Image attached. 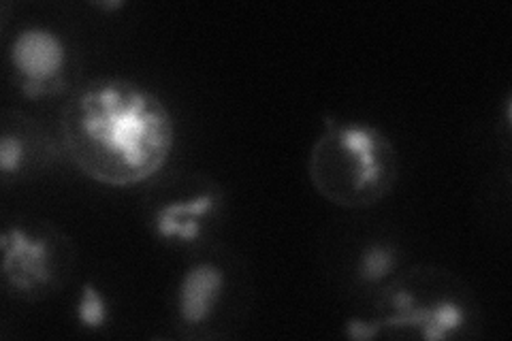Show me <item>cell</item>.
<instances>
[{
  "label": "cell",
  "instance_id": "1",
  "mask_svg": "<svg viewBox=\"0 0 512 341\" xmlns=\"http://www.w3.org/2000/svg\"><path fill=\"white\" fill-rule=\"evenodd\" d=\"M60 148L94 184L133 188L167 167L178 126L160 94L135 79L103 75L79 84L62 103Z\"/></svg>",
  "mask_w": 512,
  "mask_h": 341
},
{
  "label": "cell",
  "instance_id": "2",
  "mask_svg": "<svg viewBox=\"0 0 512 341\" xmlns=\"http://www.w3.org/2000/svg\"><path fill=\"white\" fill-rule=\"evenodd\" d=\"M480 329V305L474 292L455 273L436 267L399 271L376 290L374 314L352 316L346 337H419L429 341L472 339Z\"/></svg>",
  "mask_w": 512,
  "mask_h": 341
},
{
  "label": "cell",
  "instance_id": "3",
  "mask_svg": "<svg viewBox=\"0 0 512 341\" xmlns=\"http://www.w3.org/2000/svg\"><path fill=\"white\" fill-rule=\"evenodd\" d=\"M308 180L335 207L372 209L397 188L399 152L376 124L325 116L308 154Z\"/></svg>",
  "mask_w": 512,
  "mask_h": 341
},
{
  "label": "cell",
  "instance_id": "4",
  "mask_svg": "<svg viewBox=\"0 0 512 341\" xmlns=\"http://www.w3.org/2000/svg\"><path fill=\"white\" fill-rule=\"evenodd\" d=\"M246 290L244 273L233 256L210 248L188 258L171 290V324L182 339L227 337L239 318Z\"/></svg>",
  "mask_w": 512,
  "mask_h": 341
},
{
  "label": "cell",
  "instance_id": "5",
  "mask_svg": "<svg viewBox=\"0 0 512 341\" xmlns=\"http://www.w3.org/2000/svg\"><path fill=\"white\" fill-rule=\"evenodd\" d=\"M5 295L24 303L52 299L69 286L77 250L73 239L50 220L18 218L0 233Z\"/></svg>",
  "mask_w": 512,
  "mask_h": 341
},
{
  "label": "cell",
  "instance_id": "6",
  "mask_svg": "<svg viewBox=\"0 0 512 341\" xmlns=\"http://www.w3.org/2000/svg\"><path fill=\"white\" fill-rule=\"evenodd\" d=\"M9 79L26 101L69 96L82 81V56L54 26L26 24L7 47Z\"/></svg>",
  "mask_w": 512,
  "mask_h": 341
},
{
  "label": "cell",
  "instance_id": "7",
  "mask_svg": "<svg viewBox=\"0 0 512 341\" xmlns=\"http://www.w3.org/2000/svg\"><path fill=\"white\" fill-rule=\"evenodd\" d=\"M227 207L224 188L207 175H190L169 186L148 209V226L156 241L171 248H203Z\"/></svg>",
  "mask_w": 512,
  "mask_h": 341
},
{
  "label": "cell",
  "instance_id": "8",
  "mask_svg": "<svg viewBox=\"0 0 512 341\" xmlns=\"http://www.w3.org/2000/svg\"><path fill=\"white\" fill-rule=\"evenodd\" d=\"M58 158V145L45 128L22 109L5 107L0 118V177L3 186L37 180Z\"/></svg>",
  "mask_w": 512,
  "mask_h": 341
},
{
  "label": "cell",
  "instance_id": "9",
  "mask_svg": "<svg viewBox=\"0 0 512 341\" xmlns=\"http://www.w3.org/2000/svg\"><path fill=\"white\" fill-rule=\"evenodd\" d=\"M402 269V250L395 241L374 239L359 248L352 278L363 290H378Z\"/></svg>",
  "mask_w": 512,
  "mask_h": 341
},
{
  "label": "cell",
  "instance_id": "10",
  "mask_svg": "<svg viewBox=\"0 0 512 341\" xmlns=\"http://www.w3.org/2000/svg\"><path fill=\"white\" fill-rule=\"evenodd\" d=\"M73 318L77 327L90 335L109 329V324L114 322V307H111V301L101 284H96L94 280L82 284L73 303Z\"/></svg>",
  "mask_w": 512,
  "mask_h": 341
},
{
  "label": "cell",
  "instance_id": "11",
  "mask_svg": "<svg viewBox=\"0 0 512 341\" xmlns=\"http://www.w3.org/2000/svg\"><path fill=\"white\" fill-rule=\"evenodd\" d=\"M92 7L94 9H101V11H120V9H124L126 7V3H118V0H116V3H92Z\"/></svg>",
  "mask_w": 512,
  "mask_h": 341
}]
</instances>
